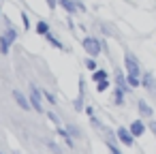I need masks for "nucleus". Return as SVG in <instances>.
<instances>
[{"label":"nucleus","mask_w":156,"mask_h":154,"mask_svg":"<svg viewBox=\"0 0 156 154\" xmlns=\"http://www.w3.org/2000/svg\"><path fill=\"white\" fill-rule=\"evenodd\" d=\"M81 45H83V49H86L92 58H96V56L101 54V49H103V45H101V41H98L96 37H86V39L81 41Z\"/></svg>","instance_id":"f257e3e1"},{"label":"nucleus","mask_w":156,"mask_h":154,"mask_svg":"<svg viewBox=\"0 0 156 154\" xmlns=\"http://www.w3.org/2000/svg\"><path fill=\"white\" fill-rule=\"evenodd\" d=\"M124 64H126V73L128 75L141 77V66H139V62H137V58L133 54H124Z\"/></svg>","instance_id":"f03ea898"},{"label":"nucleus","mask_w":156,"mask_h":154,"mask_svg":"<svg viewBox=\"0 0 156 154\" xmlns=\"http://www.w3.org/2000/svg\"><path fill=\"white\" fill-rule=\"evenodd\" d=\"M30 105H32V109L34 111H39V113H43V103H41V92L34 88V86H30Z\"/></svg>","instance_id":"7ed1b4c3"},{"label":"nucleus","mask_w":156,"mask_h":154,"mask_svg":"<svg viewBox=\"0 0 156 154\" xmlns=\"http://www.w3.org/2000/svg\"><path fill=\"white\" fill-rule=\"evenodd\" d=\"M118 139H120L124 145H133V143H135V135L130 133V128H124V126L118 128Z\"/></svg>","instance_id":"20e7f679"},{"label":"nucleus","mask_w":156,"mask_h":154,"mask_svg":"<svg viewBox=\"0 0 156 154\" xmlns=\"http://www.w3.org/2000/svg\"><path fill=\"white\" fill-rule=\"evenodd\" d=\"M141 86H143V88H147L152 94H156V79H154V75H152L150 71L141 75Z\"/></svg>","instance_id":"39448f33"},{"label":"nucleus","mask_w":156,"mask_h":154,"mask_svg":"<svg viewBox=\"0 0 156 154\" xmlns=\"http://www.w3.org/2000/svg\"><path fill=\"white\" fill-rule=\"evenodd\" d=\"M128 128H130V133H133V135H135V137H141V135H143V133H145V124H143V122H141V120H133V122H130V126H128Z\"/></svg>","instance_id":"423d86ee"},{"label":"nucleus","mask_w":156,"mask_h":154,"mask_svg":"<svg viewBox=\"0 0 156 154\" xmlns=\"http://www.w3.org/2000/svg\"><path fill=\"white\" fill-rule=\"evenodd\" d=\"M13 98L17 101V105H20L22 109H30V107H32V105H30V101H28V98H26L20 90H13Z\"/></svg>","instance_id":"0eeeda50"},{"label":"nucleus","mask_w":156,"mask_h":154,"mask_svg":"<svg viewBox=\"0 0 156 154\" xmlns=\"http://www.w3.org/2000/svg\"><path fill=\"white\" fill-rule=\"evenodd\" d=\"M137 109H139V113H141L143 118H152V116H154V109H152L145 101H139V103H137Z\"/></svg>","instance_id":"6e6552de"},{"label":"nucleus","mask_w":156,"mask_h":154,"mask_svg":"<svg viewBox=\"0 0 156 154\" xmlns=\"http://www.w3.org/2000/svg\"><path fill=\"white\" fill-rule=\"evenodd\" d=\"M58 2H60V7H64L69 13H73L75 9H77V5H75V0H58Z\"/></svg>","instance_id":"1a4fd4ad"},{"label":"nucleus","mask_w":156,"mask_h":154,"mask_svg":"<svg viewBox=\"0 0 156 154\" xmlns=\"http://www.w3.org/2000/svg\"><path fill=\"white\" fill-rule=\"evenodd\" d=\"M126 81H128L130 88H139L141 86V77H137V75H126Z\"/></svg>","instance_id":"9d476101"},{"label":"nucleus","mask_w":156,"mask_h":154,"mask_svg":"<svg viewBox=\"0 0 156 154\" xmlns=\"http://www.w3.org/2000/svg\"><path fill=\"white\" fill-rule=\"evenodd\" d=\"M113 103H115V105H122V103H124V90H122V88H115V94H113Z\"/></svg>","instance_id":"9b49d317"},{"label":"nucleus","mask_w":156,"mask_h":154,"mask_svg":"<svg viewBox=\"0 0 156 154\" xmlns=\"http://www.w3.org/2000/svg\"><path fill=\"white\" fill-rule=\"evenodd\" d=\"M9 39L7 37H0V52H2V54H9Z\"/></svg>","instance_id":"f8f14e48"},{"label":"nucleus","mask_w":156,"mask_h":154,"mask_svg":"<svg viewBox=\"0 0 156 154\" xmlns=\"http://www.w3.org/2000/svg\"><path fill=\"white\" fill-rule=\"evenodd\" d=\"M45 39H47V41H49V43H51V45H54V47H58V49H64V45H62V43H60V41H58V39H56V37H51V34H49V32H47V34H45Z\"/></svg>","instance_id":"ddd939ff"},{"label":"nucleus","mask_w":156,"mask_h":154,"mask_svg":"<svg viewBox=\"0 0 156 154\" xmlns=\"http://www.w3.org/2000/svg\"><path fill=\"white\" fill-rule=\"evenodd\" d=\"M92 79H94V81H103V79H107V71H101V69L94 71V73H92Z\"/></svg>","instance_id":"4468645a"},{"label":"nucleus","mask_w":156,"mask_h":154,"mask_svg":"<svg viewBox=\"0 0 156 154\" xmlns=\"http://www.w3.org/2000/svg\"><path fill=\"white\" fill-rule=\"evenodd\" d=\"M37 32H39V34H43V37H45V34H47V32H49V26H47V24H45V22H39V24H37Z\"/></svg>","instance_id":"2eb2a0df"},{"label":"nucleus","mask_w":156,"mask_h":154,"mask_svg":"<svg viewBox=\"0 0 156 154\" xmlns=\"http://www.w3.org/2000/svg\"><path fill=\"white\" fill-rule=\"evenodd\" d=\"M107 88H109V81H107V79H103V81H96V90H98V92H105Z\"/></svg>","instance_id":"dca6fc26"},{"label":"nucleus","mask_w":156,"mask_h":154,"mask_svg":"<svg viewBox=\"0 0 156 154\" xmlns=\"http://www.w3.org/2000/svg\"><path fill=\"white\" fill-rule=\"evenodd\" d=\"M58 133H60V137H64V141H66V145H73V139H71V135H69V133H66L64 128H60Z\"/></svg>","instance_id":"f3484780"},{"label":"nucleus","mask_w":156,"mask_h":154,"mask_svg":"<svg viewBox=\"0 0 156 154\" xmlns=\"http://www.w3.org/2000/svg\"><path fill=\"white\" fill-rule=\"evenodd\" d=\"M86 66H88L90 71H96V62H94V58H88V60H86Z\"/></svg>","instance_id":"a211bd4d"},{"label":"nucleus","mask_w":156,"mask_h":154,"mask_svg":"<svg viewBox=\"0 0 156 154\" xmlns=\"http://www.w3.org/2000/svg\"><path fill=\"white\" fill-rule=\"evenodd\" d=\"M22 20H24V28L28 30V28H30V20H28V15H26V13H22Z\"/></svg>","instance_id":"6ab92c4d"},{"label":"nucleus","mask_w":156,"mask_h":154,"mask_svg":"<svg viewBox=\"0 0 156 154\" xmlns=\"http://www.w3.org/2000/svg\"><path fill=\"white\" fill-rule=\"evenodd\" d=\"M7 39H9V41L13 43V41L17 39V34H15V30H9V32H7Z\"/></svg>","instance_id":"aec40b11"},{"label":"nucleus","mask_w":156,"mask_h":154,"mask_svg":"<svg viewBox=\"0 0 156 154\" xmlns=\"http://www.w3.org/2000/svg\"><path fill=\"white\" fill-rule=\"evenodd\" d=\"M45 98H47V101H49V103H51V105H54V103H56V98H54V96H51V94H49V92H47V90H45Z\"/></svg>","instance_id":"412c9836"},{"label":"nucleus","mask_w":156,"mask_h":154,"mask_svg":"<svg viewBox=\"0 0 156 154\" xmlns=\"http://www.w3.org/2000/svg\"><path fill=\"white\" fill-rule=\"evenodd\" d=\"M81 105H83V103H81V96H79V98L75 101V109H77V111H81Z\"/></svg>","instance_id":"4be33fe9"},{"label":"nucleus","mask_w":156,"mask_h":154,"mask_svg":"<svg viewBox=\"0 0 156 154\" xmlns=\"http://www.w3.org/2000/svg\"><path fill=\"white\" fill-rule=\"evenodd\" d=\"M150 131L156 135V120H150Z\"/></svg>","instance_id":"5701e85b"},{"label":"nucleus","mask_w":156,"mask_h":154,"mask_svg":"<svg viewBox=\"0 0 156 154\" xmlns=\"http://www.w3.org/2000/svg\"><path fill=\"white\" fill-rule=\"evenodd\" d=\"M47 118H49L51 122H56V124H58V116H56V113H47Z\"/></svg>","instance_id":"b1692460"},{"label":"nucleus","mask_w":156,"mask_h":154,"mask_svg":"<svg viewBox=\"0 0 156 154\" xmlns=\"http://www.w3.org/2000/svg\"><path fill=\"white\" fill-rule=\"evenodd\" d=\"M56 5H58V2H56V0H47V7H49V9H54Z\"/></svg>","instance_id":"393cba45"}]
</instances>
